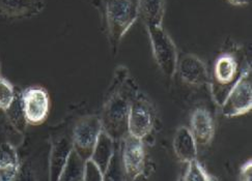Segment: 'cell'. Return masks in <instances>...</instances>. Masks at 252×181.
Instances as JSON below:
<instances>
[{"label": "cell", "instance_id": "5b68a950", "mask_svg": "<svg viewBox=\"0 0 252 181\" xmlns=\"http://www.w3.org/2000/svg\"><path fill=\"white\" fill-rule=\"evenodd\" d=\"M148 31L153 56L158 68L165 77L171 79L177 73L178 49L170 35L163 27L145 28Z\"/></svg>", "mask_w": 252, "mask_h": 181}, {"label": "cell", "instance_id": "cb8c5ba5", "mask_svg": "<svg viewBox=\"0 0 252 181\" xmlns=\"http://www.w3.org/2000/svg\"><path fill=\"white\" fill-rule=\"evenodd\" d=\"M227 1H228L231 5H235V6H243V5H246V4L250 3L251 0H227Z\"/></svg>", "mask_w": 252, "mask_h": 181}, {"label": "cell", "instance_id": "4fadbf2b", "mask_svg": "<svg viewBox=\"0 0 252 181\" xmlns=\"http://www.w3.org/2000/svg\"><path fill=\"white\" fill-rule=\"evenodd\" d=\"M44 0H0V14L11 19L32 18L44 8Z\"/></svg>", "mask_w": 252, "mask_h": 181}, {"label": "cell", "instance_id": "d6986e66", "mask_svg": "<svg viewBox=\"0 0 252 181\" xmlns=\"http://www.w3.org/2000/svg\"><path fill=\"white\" fill-rule=\"evenodd\" d=\"M85 160L73 149L63 170L60 181H83Z\"/></svg>", "mask_w": 252, "mask_h": 181}, {"label": "cell", "instance_id": "603a6c76", "mask_svg": "<svg viewBox=\"0 0 252 181\" xmlns=\"http://www.w3.org/2000/svg\"><path fill=\"white\" fill-rule=\"evenodd\" d=\"M252 161L248 159L243 166L241 167L240 170V180L243 181H250L252 179Z\"/></svg>", "mask_w": 252, "mask_h": 181}, {"label": "cell", "instance_id": "e0dca14e", "mask_svg": "<svg viewBox=\"0 0 252 181\" xmlns=\"http://www.w3.org/2000/svg\"><path fill=\"white\" fill-rule=\"evenodd\" d=\"M118 143L119 142H115L111 137H109L102 130L93 151L91 159L99 167L103 175L106 173V171H107L109 167L116 146H118Z\"/></svg>", "mask_w": 252, "mask_h": 181}, {"label": "cell", "instance_id": "44dd1931", "mask_svg": "<svg viewBox=\"0 0 252 181\" xmlns=\"http://www.w3.org/2000/svg\"><path fill=\"white\" fill-rule=\"evenodd\" d=\"M16 87L14 85L3 78L0 77V110L4 112L14 101Z\"/></svg>", "mask_w": 252, "mask_h": 181}, {"label": "cell", "instance_id": "52a82bcc", "mask_svg": "<svg viewBox=\"0 0 252 181\" xmlns=\"http://www.w3.org/2000/svg\"><path fill=\"white\" fill-rule=\"evenodd\" d=\"M101 132L100 116L87 115L75 123L71 136L73 149L85 161L91 158Z\"/></svg>", "mask_w": 252, "mask_h": 181}, {"label": "cell", "instance_id": "6da1fadb", "mask_svg": "<svg viewBox=\"0 0 252 181\" xmlns=\"http://www.w3.org/2000/svg\"><path fill=\"white\" fill-rule=\"evenodd\" d=\"M137 90V85L130 77L128 70L119 66L106 94L100 116L102 130L115 142H121L128 135L130 104Z\"/></svg>", "mask_w": 252, "mask_h": 181}, {"label": "cell", "instance_id": "7402d4cb", "mask_svg": "<svg viewBox=\"0 0 252 181\" xmlns=\"http://www.w3.org/2000/svg\"><path fill=\"white\" fill-rule=\"evenodd\" d=\"M104 175L99 167L90 158L85 161L83 181H103Z\"/></svg>", "mask_w": 252, "mask_h": 181}, {"label": "cell", "instance_id": "7c38bea8", "mask_svg": "<svg viewBox=\"0 0 252 181\" xmlns=\"http://www.w3.org/2000/svg\"><path fill=\"white\" fill-rule=\"evenodd\" d=\"M72 150L73 144L71 138L61 136L52 140L49 155V179L51 181H60V177Z\"/></svg>", "mask_w": 252, "mask_h": 181}, {"label": "cell", "instance_id": "9a60e30c", "mask_svg": "<svg viewBox=\"0 0 252 181\" xmlns=\"http://www.w3.org/2000/svg\"><path fill=\"white\" fill-rule=\"evenodd\" d=\"M165 4L166 0H138V18L141 19L145 28L162 26Z\"/></svg>", "mask_w": 252, "mask_h": 181}, {"label": "cell", "instance_id": "277c9868", "mask_svg": "<svg viewBox=\"0 0 252 181\" xmlns=\"http://www.w3.org/2000/svg\"><path fill=\"white\" fill-rule=\"evenodd\" d=\"M157 122V112L150 99L137 90L130 104L128 134L144 141L153 134Z\"/></svg>", "mask_w": 252, "mask_h": 181}, {"label": "cell", "instance_id": "9c48e42d", "mask_svg": "<svg viewBox=\"0 0 252 181\" xmlns=\"http://www.w3.org/2000/svg\"><path fill=\"white\" fill-rule=\"evenodd\" d=\"M22 104L28 126H40L50 112V97L41 86H32L22 90Z\"/></svg>", "mask_w": 252, "mask_h": 181}, {"label": "cell", "instance_id": "ba28073f", "mask_svg": "<svg viewBox=\"0 0 252 181\" xmlns=\"http://www.w3.org/2000/svg\"><path fill=\"white\" fill-rule=\"evenodd\" d=\"M222 115L234 118L247 114L252 109V80L251 69L246 71L238 83L231 88L223 103L221 104Z\"/></svg>", "mask_w": 252, "mask_h": 181}, {"label": "cell", "instance_id": "ac0fdd59", "mask_svg": "<svg viewBox=\"0 0 252 181\" xmlns=\"http://www.w3.org/2000/svg\"><path fill=\"white\" fill-rule=\"evenodd\" d=\"M5 116L11 125L17 131L23 132L28 126L25 120L23 104H22V90L16 87V93L13 103L5 111Z\"/></svg>", "mask_w": 252, "mask_h": 181}, {"label": "cell", "instance_id": "8992f818", "mask_svg": "<svg viewBox=\"0 0 252 181\" xmlns=\"http://www.w3.org/2000/svg\"><path fill=\"white\" fill-rule=\"evenodd\" d=\"M119 149L125 179L135 180L142 176L148 164L144 141L128 134L119 143Z\"/></svg>", "mask_w": 252, "mask_h": 181}, {"label": "cell", "instance_id": "2e32d148", "mask_svg": "<svg viewBox=\"0 0 252 181\" xmlns=\"http://www.w3.org/2000/svg\"><path fill=\"white\" fill-rule=\"evenodd\" d=\"M20 171L16 148L11 143L0 144V181H14Z\"/></svg>", "mask_w": 252, "mask_h": 181}, {"label": "cell", "instance_id": "ffe728a7", "mask_svg": "<svg viewBox=\"0 0 252 181\" xmlns=\"http://www.w3.org/2000/svg\"><path fill=\"white\" fill-rule=\"evenodd\" d=\"M182 180L185 181H212L217 180V178L212 177L207 170L203 168V166L199 163L198 159L195 158L189 163H187L186 172L184 174Z\"/></svg>", "mask_w": 252, "mask_h": 181}, {"label": "cell", "instance_id": "3957f363", "mask_svg": "<svg viewBox=\"0 0 252 181\" xmlns=\"http://www.w3.org/2000/svg\"><path fill=\"white\" fill-rule=\"evenodd\" d=\"M138 0H103L104 20L108 42L116 52L125 34L138 19Z\"/></svg>", "mask_w": 252, "mask_h": 181}, {"label": "cell", "instance_id": "5bb4252c", "mask_svg": "<svg viewBox=\"0 0 252 181\" xmlns=\"http://www.w3.org/2000/svg\"><path fill=\"white\" fill-rule=\"evenodd\" d=\"M173 150L182 163L197 158V144L192 136L190 129L180 127L173 138Z\"/></svg>", "mask_w": 252, "mask_h": 181}, {"label": "cell", "instance_id": "7a4b0ae2", "mask_svg": "<svg viewBox=\"0 0 252 181\" xmlns=\"http://www.w3.org/2000/svg\"><path fill=\"white\" fill-rule=\"evenodd\" d=\"M250 69L247 57L237 44H232L227 50L219 54L213 65L210 79L212 97L217 104L221 106L223 103L231 88Z\"/></svg>", "mask_w": 252, "mask_h": 181}, {"label": "cell", "instance_id": "8fae6325", "mask_svg": "<svg viewBox=\"0 0 252 181\" xmlns=\"http://www.w3.org/2000/svg\"><path fill=\"white\" fill-rule=\"evenodd\" d=\"M190 130L196 144L207 146L215 136V122L211 113L205 108H197L191 115Z\"/></svg>", "mask_w": 252, "mask_h": 181}, {"label": "cell", "instance_id": "30bf717a", "mask_svg": "<svg viewBox=\"0 0 252 181\" xmlns=\"http://www.w3.org/2000/svg\"><path fill=\"white\" fill-rule=\"evenodd\" d=\"M176 74L184 83L192 87H201L209 83L207 65L195 54L182 55L178 59Z\"/></svg>", "mask_w": 252, "mask_h": 181}]
</instances>
